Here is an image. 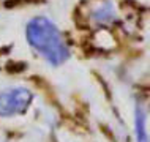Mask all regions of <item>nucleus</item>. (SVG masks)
<instances>
[{
    "label": "nucleus",
    "mask_w": 150,
    "mask_h": 142,
    "mask_svg": "<svg viewBox=\"0 0 150 142\" xmlns=\"http://www.w3.org/2000/svg\"><path fill=\"white\" fill-rule=\"evenodd\" d=\"M27 40L51 65H62L70 57L57 27L46 18H35L27 25Z\"/></svg>",
    "instance_id": "nucleus-1"
},
{
    "label": "nucleus",
    "mask_w": 150,
    "mask_h": 142,
    "mask_svg": "<svg viewBox=\"0 0 150 142\" xmlns=\"http://www.w3.org/2000/svg\"><path fill=\"white\" fill-rule=\"evenodd\" d=\"M33 95L27 88H10L0 93V115L11 117L22 114L30 106Z\"/></svg>",
    "instance_id": "nucleus-2"
},
{
    "label": "nucleus",
    "mask_w": 150,
    "mask_h": 142,
    "mask_svg": "<svg viewBox=\"0 0 150 142\" xmlns=\"http://www.w3.org/2000/svg\"><path fill=\"white\" fill-rule=\"evenodd\" d=\"M136 128H137V139H139V142H147V134H145V112L141 107L136 109Z\"/></svg>",
    "instance_id": "nucleus-3"
}]
</instances>
